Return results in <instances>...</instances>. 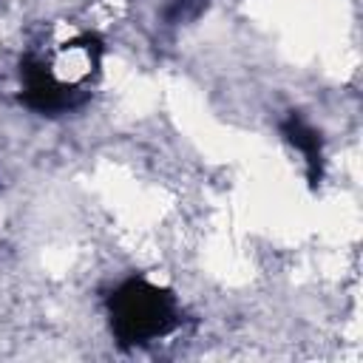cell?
Returning <instances> with one entry per match:
<instances>
[{
  "mask_svg": "<svg viewBox=\"0 0 363 363\" xmlns=\"http://www.w3.org/2000/svg\"><path fill=\"white\" fill-rule=\"evenodd\" d=\"M207 3L210 0H173L170 6H167V11H164V20L167 23H190V20H196L201 11H207Z\"/></svg>",
  "mask_w": 363,
  "mask_h": 363,
  "instance_id": "3",
  "label": "cell"
},
{
  "mask_svg": "<svg viewBox=\"0 0 363 363\" xmlns=\"http://www.w3.org/2000/svg\"><path fill=\"white\" fill-rule=\"evenodd\" d=\"M111 332L122 349L145 346L164 337L179 323V306L170 289L145 278H128L108 298Z\"/></svg>",
  "mask_w": 363,
  "mask_h": 363,
  "instance_id": "1",
  "label": "cell"
},
{
  "mask_svg": "<svg viewBox=\"0 0 363 363\" xmlns=\"http://www.w3.org/2000/svg\"><path fill=\"white\" fill-rule=\"evenodd\" d=\"M281 133L286 136V142L292 147L301 150L303 164H306L309 187H318L320 179H323V139H320V133L295 111L281 122Z\"/></svg>",
  "mask_w": 363,
  "mask_h": 363,
  "instance_id": "2",
  "label": "cell"
}]
</instances>
